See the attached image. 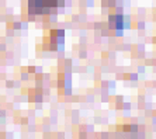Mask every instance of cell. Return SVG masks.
Masks as SVG:
<instances>
[{"mask_svg":"<svg viewBox=\"0 0 156 139\" xmlns=\"http://www.w3.org/2000/svg\"><path fill=\"white\" fill-rule=\"evenodd\" d=\"M65 6V0H28V7L31 13L48 14L56 11Z\"/></svg>","mask_w":156,"mask_h":139,"instance_id":"obj_1","label":"cell"},{"mask_svg":"<svg viewBox=\"0 0 156 139\" xmlns=\"http://www.w3.org/2000/svg\"><path fill=\"white\" fill-rule=\"evenodd\" d=\"M110 27L118 33H121L124 28H125V20L121 14H115L110 17Z\"/></svg>","mask_w":156,"mask_h":139,"instance_id":"obj_2","label":"cell"}]
</instances>
